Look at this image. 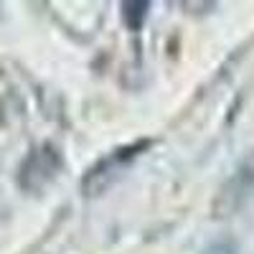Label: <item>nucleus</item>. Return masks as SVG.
<instances>
[{"mask_svg": "<svg viewBox=\"0 0 254 254\" xmlns=\"http://www.w3.org/2000/svg\"><path fill=\"white\" fill-rule=\"evenodd\" d=\"M150 147V140H137V142H132V145H127V147H120V150H115V153H110L107 158H102L92 171L84 176V181H81V190L87 196H99V193H104L117 178H120V173L125 171L127 165H130L142 150H147Z\"/></svg>", "mask_w": 254, "mask_h": 254, "instance_id": "nucleus-1", "label": "nucleus"}, {"mask_svg": "<svg viewBox=\"0 0 254 254\" xmlns=\"http://www.w3.org/2000/svg\"><path fill=\"white\" fill-rule=\"evenodd\" d=\"M64 168V158L56 150L54 145L44 142L33 147V150L26 155V160L20 163V171H18V186L28 190V193H41Z\"/></svg>", "mask_w": 254, "mask_h": 254, "instance_id": "nucleus-2", "label": "nucleus"}, {"mask_svg": "<svg viewBox=\"0 0 254 254\" xmlns=\"http://www.w3.org/2000/svg\"><path fill=\"white\" fill-rule=\"evenodd\" d=\"M249 188H254V153L242 160V165L237 168V173L231 176V181L221 190L216 211H219V214H229V211H234L242 203V198L247 196Z\"/></svg>", "mask_w": 254, "mask_h": 254, "instance_id": "nucleus-3", "label": "nucleus"}, {"mask_svg": "<svg viewBox=\"0 0 254 254\" xmlns=\"http://www.w3.org/2000/svg\"><path fill=\"white\" fill-rule=\"evenodd\" d=\"M147 10H150V5L147 3H125L122 5V20L125 26L130 31H140L145 18H147Z\"/></svg>", "mask_w": 254, "mask_h": 254, "instance_id": "nucleus-4", "label": "nucleus"}]
</instances>
